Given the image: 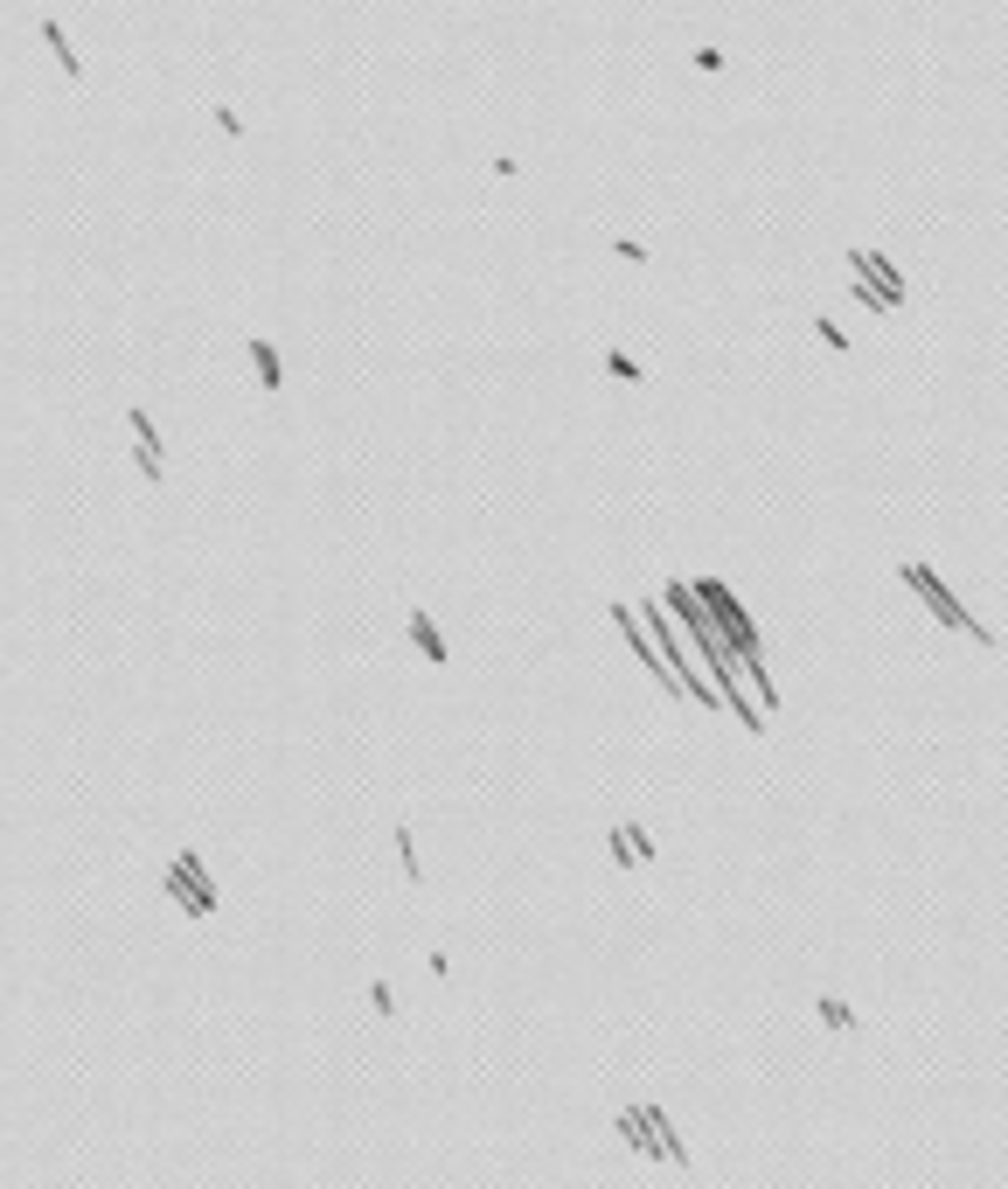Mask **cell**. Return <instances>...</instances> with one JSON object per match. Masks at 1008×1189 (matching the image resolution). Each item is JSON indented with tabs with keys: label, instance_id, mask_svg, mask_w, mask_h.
Instances as JSON below:
<instances>
[{
	"label": "cell",
	"instance_id": "obj_5",
	"mask_svg": "<svg viewBox=\"0 0 1008 1189\" xmlns=\"http://www.w3.org/2000/svg\"><path fill=\"white\" fill-rule=\"evenodd\" d=\"M605 369H612V376H619V383H647V369H640V362H633V355H626V348H605Z\"/></svg>",
	"mask_w": 1008,
	"mask_h": 1189
},
{
	"label": "cell",
	"instance_id": "obj_4",
	"mask_svg": "<svg viewBox=\"0 0 1008 1189\" xmlns=\"http://www.w3.org/2000/svg\"><path fill=\"white\" fill-rule=\"evenodd\" d=\"M411 641L425 647V661H446V641H439V627H432L425 612H411Z\"/></svg>",
	"mask_w": 1008,
	"mask_h": 1189
},
{
	"label": "cell",
	"instance_id": "obj_10",
	"mask_svg": "<svg viewBox=\"0 0 1008 1189\" xmlns=\"http://www.w3.org/2000/svg\"><path fill=\"white\" fill-rule=\"evenodd\" d=\"M689 63H696V70H710V77H717V70H724V49H689Z\"/></svg>",
	"mask_w": 1008,
	"mask_h": 1189
},
{
	"label": "cell",
	"instance_id": "obj_12",
	"mask_svg": "<svg viewBox=\"0 0 1008 1189\" xmlns=\"http://www.w3.org/2000/svg\"><path fill=\"white\" fill-rule=\"evenodd\" d=\"M368 1008H375V1015H397V995H390V988L375 981V988H368Z\"/></svg>",
	"mask_w": 1008,
	"mask_h": 1189
},
{
	"label": "cell",
	"instance_id": "obj_2",
	"mask_svg": "<svg viewBox=\"0 0 1008 1189\" xmlns=\"http://www.w3.org/2000/svg\"><path fill=\"white\" fill-rule=\"evenodd\" d=\"M35 28H42V49H49V56H56V70H63V77H70V84H84V56H77V49H70V35H63V21H56V14H42V21H35Z\"/></svg>",
	"mask_w": 1008,
	"mask_h": 1189
},
{
	"label": "cell",
	"instance_id": "obj_3",
	"mask_svg": "<svg viewBox=\"0 0 1008 1189\" xmlns=\"http://www.w3.org/2000/svg\"><path fill=\"white\" fill-rule=\"evenodd\" d=\"M244 348H251V362H258V390H272V397H278V390H285V369H278V348L265 341V334H251Z\"/></svg>",
	"mask_w": 1008,
	"mask_h": 1189
},
{
	"label": "cell",
	"instance_id": "obj_9",
	"mask_svg": "<svg viewBox=\"0 0 1008 1189\" xmlns=\"http://www.w3.org/2000/svg\"><path fill=\"white\" fill-rule=\"evenodd\" d=\"M612 258H619V265H647V244L640 237H612Z\"/></svg>",
	"mask_w": 1008,
	"mask_h": 1189
},
{
	"label": "cell",
	"instance_id": "obj_6",
	"mask_svg": "<svg viewBox=\"0 0 1008 1189\" xmlns=\"http://www.w3.org/2000/svg\"><path fill=\"white\" fill-rule=\"evenodd\" d=\"M807 327H814V341H821V348H834V355H848V334H841L834 320H807Z\"/></svg>",
	"mask_w": 1008,
	"mask_h": 1189
},
{
	"label": "cell",
	"instance_id": "obj_1",
	"mask_svg": "<svg viewBox=\"0 0 1008 1189\" xmlns=\"http://www.w3.org/2000/svg\"><path fill=\"white\" fill-rule=\"evenodd\" d=\"M897 577H904V584H911L918 598H925V605H932V612H939V620H946V627H960V634H967V641H981V647H995V634H988V627H981V620H974V612H967V605H960V598H953V591H946V584H939V577H932V570H925V563H904V570H897Z\"/></svg>",
	"mask_w": 1008,
	"mask_h": 1189
},
{
	"label": "cell",
	"instance_id": "obj_7",
	"mask_svg": "<svg viewBox=\"0 0 1008 1189\" xmlns=\"http://www.w3.org/2000/svg\"><path fill=\"white\" fill-rule=\"evenodd\" d=\"M821 1022H827V1029H855V1015H848V1002H834V995H821Z\"/></svg>",
	"mask_w": 1008,
	"mask_h": 1189
},
{
	"label": "cell",
	"instance_id": "obj_11",
	"mask_svg": "<svg viewBox=\"0 0 1008 1189\" xmlns=\"http://www.w3.org/2000/svg\"><path fill=\"white\" fill-rule=\"evenodd\" d=\"M397 856H404V877L418 884V856H411V827H397Z\"/></svg>",
	"mask_w": 1008,
	"mask_h": 1189
},
{
	"label": "cell",
	"instance_id": "obj_8",
	"mask_svg": "<svg viewBox=\"0 0 1008 1189\" xmlns=\"http://www.w3.org/2000/svg\"><path fill=\"white\" fill-rule=\"evenodd\" d=\"M209 118H216V133H223V140H244V118H237L230 104H209Z\"/></svg>",
	"mask_w": 1008,
	"mask_h": 1189
}]
</instances>
